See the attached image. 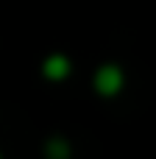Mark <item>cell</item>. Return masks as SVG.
<instances>
[{"label": "cell", "mask_w": 156, "mask_h": 159, "mask_svg": "<svg viewBox=\"0 0 156 159\" xmlns=\"http://www.w3.org/2000/svg\"><path fill=\"white\" fill-rule=\"evenodd\" d=\"M0 159H3V154H0Z\"/></svg>", "instance_id": "277c9868"}, {"label": "cell", "mask_w": 156, "mask_h": 159, "mask_svg": "<svg viewBox=\"0 0 156 159\" xmlns=\"http://www.w3.org/2000/svg\"><path fill=\"white\" fill-rule=\"evenodd\" d=\"M92 87H95V92H98L100 98H117V95L123 92V87H126V73H123V67L114 64V61L100 64V67L95 70V75H92Z\"/></svg>", "instance_id": "6da1fadb"}, {"label": "cell", "mask_w": 156, "mask_h": 159, "mask_svg": "<svg viewBox=\"0 0 156 159\" xmlns=\"http://www.w3.org/2000/svg\"><path fill=\"white\" fill-rule=\"evenodd\" d=\"M42 154H45V159H73V148L64 137H50L45 143Z\"/></svg>", "instance_id": "3957f363"}, {"label": "cell", "mask_w": 156, "mask_h": 159, "mask_svg": "<svg viewBox=\"0 0 156 159\" xmlns=\"http://www.w3.org/2000/svg\"><path fill=\"white\" fill-rule=\"evenodd\" d=\"M70 73H73V61H70L64 53H50V56H45V61H42V75H45L47 81H67Z\"/></svg>", "instance_id": "7a4b0ae2"}]
</instances>
